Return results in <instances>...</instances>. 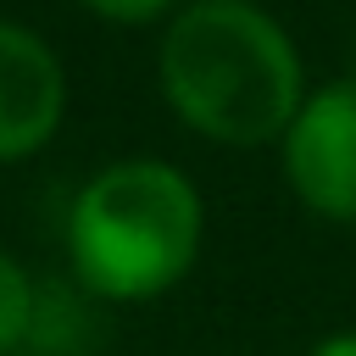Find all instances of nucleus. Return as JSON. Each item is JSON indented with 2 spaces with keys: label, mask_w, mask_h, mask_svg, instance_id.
Segmentation results:
<instances>
[{
  "label": "nucleus",
  "mask_w": 356,
  "mask_h": 356,
  "mask_svg": "<svg viewBox=\"0 0 356 356\" xmlns=\"http://www.w3.org/2000/svg\"><path fill=\"white\" fill-rule=\"evenodd\" d=\"M306 356H356V328H334L317 345H306Z\"/></svg>",
  "instance_id": "6e6552de"
},
{
  "label": "nucleus",
  "mask_w": 356,
  "mask_h": 356,
  "mask_svg": "<svg viewBox=\"0 0 356 356\" xmlns=\"http://www.w3.org/2000/svg\"><path fill=\"white\" fill-rule=\"evenodd\" d=\"M89 289L78 284H39L33 295V328H28V350L33 356H83L95 317H89Z\"/></svg>",
  "instance_id": "39448f33"
},
{
  "label": "nucleus",
  "mask_w": 356,
  "mask_h": 356,
  "mask_svg": "<svg viewBox=\"0 0 356 356\" xmlns=\"http://www.w3.org/2000/svg\"><path fill=\"white\" fill-rule=\"evenodd\" d=\"M67 117V67L44 33L0 17V167L39 156Z\"/></svg>",
  "instance_id": "20e7f679"
},
{
  "label": "nucleus",
  "mask_w": 356,
  "mask_h": 356,
  "mask_svg": "<svg viewBox=\"0 0 356 356\" xmlns=\"http://www.w3.org/2000/svg\"><path fill=\"white\" fill-rule=\"evenodd\" d=\"M278 172L306 217L356 228V72L312 83L278 139Z\"/></svg>",
  "instance_id": "7ed1b4c3"
},
{
  "label": "nucleus",
  "mask_w": 356,
  "mask_h": 356,
  "mask_svg": "<svg viewBox=\"0 0 356 356\" xmlns=\"http://www.w3.org/2000/svg\"><path fill=\"white\" fill-rule=\"evenodd\" d=\"M156 89L167 111L222 150H267L312 95L295 33L261 0H184L161 22Z\"/></svg>",
  "instance_id": "f257e3e1"
},
{
  "label": "nucleus",
  "mask_w": 356,
  "mask_h": 356,
  "mask_svg": "<svg viewBox=\"0 0 356 356\" xmlns=\"http://www.w3.org/2000/svg\"><path fill=\"white\" fill-rule=\"evenodd\" d=\"M33 295H39V284L28 278V267L11 250H0V356H22L28 350Z\"/></svg>",
  "instance_id": "423d86ee"
},
{
  "label": "nucleus",
  "mask_w": 356,
  "mask_h": 356,
  "mask_svg": "<svg viewBox=\"0 0 356 356\" xmlns=\"http://www.w3.org/2000/svg\"><path fill=\"white\" fill-rule=\"evenodd\" d=\"M206 245V200L195 178L161 156L100 167L67 206L72 284L111 306H145L178 289Z\"/></svg>",
  "instance_id": "f03ea898"
},
{
  "label": "nucleus",
  "mask_w": 356,
  "mask_h": 356,
  "mask_svg": "<svg viewBox=\"0 0 356 356\" xmlns=\"http://www.w3.org/2000/svg\"><path fill=\"white\" fill-rule=\"evenodd\" d=\"M22 356H33V350H22Z\"/></svg>",
  "instance_id": "1a4fd4ad"
},
{
  "label": "nucleus",
  "mask_w": 356,
  "mask_h": 356,
  "mask_svg": "<svg viewBox=\"0 0 356 356\" xmlns=\"http://www.w3.org/2000/svg\"><path fill=\"white\" fill-rule=\"evenodd\" d=\"M78 6L111 28H150V22H167L184 0H78Z\"/></svg>",
  "instance_id": "0eeeda50"
}]
</instances>
